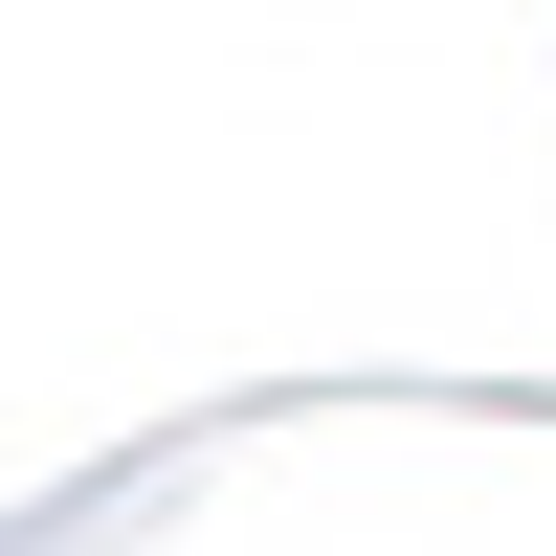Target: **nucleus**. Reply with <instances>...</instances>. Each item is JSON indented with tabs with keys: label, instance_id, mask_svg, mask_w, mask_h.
I'll return each mask as SVG.
<instances>
[]
</instances>
